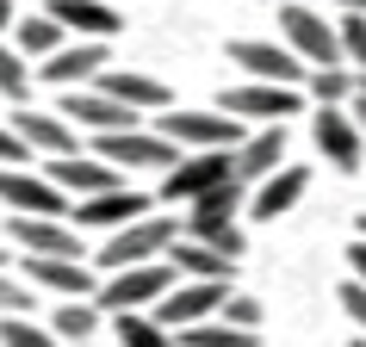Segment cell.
I'll return each instance as SVG.
<instances>
[{"mask_svg": "<svg viewBox=\"0 0 366 347\" xmlns=\"http://www.w3.org/2000/svg\"><path fill=\"white\" fill-rule=\"evenodd\" d=\"M180 242V223L174 217H137L124 230L106 236V248H99V267L106 273H124V267H149V261H168V248Z\"/></svg>", "mask_w": 366, "mask_h": 347, "instance_id": "1", "label": "cell"}, {"mask_svg": "<svg viewBox=\"0 0 366 347\" xmlns=\"http://www.w3.org/2000/svg\"><path fill=\"white\" fill-rule=\"evenodd\" d=\"M174 286H180V279H174L168 261H149V267L106 273V279H99V291H94V304H99V310H112V316H124V310H155Z\"/></svg>", "mask_w": 366, "mask_h": 347, "instance_id": "2", "label": "cell"}, {"mask_svg": "<svg viewBox=\"0 0 366 347\" xmlns=\"http://www.w3.org/2000/svg\"><path fill=\"white\" fill-rule=\"evenodd\" d=\"M236 211H242V186H217V193H205L193 205V217H187V242H199V248H217V254H242V230H236Z\"/></svg>", "mask_w": 366, "mask_h": 347, "instance_id": "3", "label": "cell"}, {"mask_svg": "<svg viewBox=\"0 0 366 347\" xmlns=\"http://www.w3.org/2000/svg\"><path fill=\"white\" fill-rule=\"evenodd\" d=\"M230 149H193L180 155L168 174H162V198L168 205H199L205 193H217V186H230Z\"/></svg>", "mask_w": 366, "mask_h": 347, "instance_id": "4", "label": "cell"}, {"mask_svg": "<svg viewBox=\"0 0 366 347\" xmlns=\"http://www.w3.org/2000/svg\"><path fill=\"white\" fill-rule=\"evenodd\" d=\"M155 136L174 143L180 155H193V149H236L249 131L224 112H168V118H155Z\"/></svg>", "mask_w": 366, "mask_h": 347, "instance_id": "5", "label": "cell"}, {"mask_svg": "<svg viewBox=\"0 0 366 347\" xmlns=\"http://www.w3.org/2000/svg\"><path fill=\"white\" fill-rule=\"evenodd\" d=\"M280 31H286V50L305 69H342V44H335V25L317 19L310 6H280Z\"/></svg>", "mask_w": 366, "mask_h": 347, "instance_id": "6", "label": "cell"}, {"mask_svg": "<svg viewBox=\"0 0 366 347\" xmlns=\"http://www.w3.org/2000/svg\"><path fill=\"white\" fill-rule=\"evenodd\" d=\"M310 143H317V155H323V161H329L335 174H360L366 136L354 131L347 106H317V118H310Z\"/></svg>", "mask_w": 366, "mask_h": 347, "instance_id": "7", "label": "cell"}, {"mask_svg": "<svg viewBox=\"0 0 366 347\" xmlns=\"http://www.w3.org/2000/svg\"><path fill=\"white\" fill-rule=\"evenodd\" d=\"M6 236L31 261H81V230L69 217H6Z\"/></svg>", "mask_w": 366, "mask_h": 347, "instance_id": "8", "label": "cell"}, {"mask_svg": "<svg viewBox=\"0 0 366 347\" xmlns=\"http://www.w3.org/2000/svg\"><path fill=\"white\" fill-rule=\"evenodd\" d=\"M305 112V94L298 87H267V81H249V87H224V118H261V124H286V118Z\"/></svg>", "mask_w": 366, "mask_h": 347, "instance_id": "9", "label": "cell"}, {"mask_svg": "<svg viewBox=\"0 0 366 347\" xmlns=\"http://www.w3.org/2000/svg\"><path fill=\"white\" fill-rule=\"evenodd\" d=\"M56 118H69V124H81V131H94V136L137 131V112H131V106H118L112 94H99V87H69L62 106H56Z\"/></svg>", "mask_w": 366, "mask_h": 347, "instance_id": "10", "label": "cell"}, {"mask_svg": "<svg viewBox=\"0 0 366 347\" xmlns=\"http://www.w3.org/2000/svg\"><path fill=\"white\" fill-rule=\"evenodd\" d=\"M230 62H236V69H249L254 81H267V87H305V75H310L286 44H267V38H236L230 44Z\"/></svg>", "mask_w": 366, "mask_h": 347, "instance_id": "11", "label": "cell"}, {"mask_svg": "<svg viewBox=\"0 0 366 347\" xmlns=\"http://www.w3.org/2000/svg\"><path fill=\"white\" fill-rule=\"evenodd\" d=\"M149 211H155L149 193L112 186V193H99V198H81L75 211H69V223H75V230H124V223H137V217H149Z\"/></svg>", "mask_w": 366, "mask_h": 347, "instance_id": "12", "label": "cell"}, {"mask_svg": "<svg viewBox=\"0 0 366 347\" xmlns=\"http://www.w3.org/2000/svg\"><path fill=\"white\" fill-rule=\"evenodd\" d=\"M44 180H50V186H56L62 198L75 193V205H81V198L112 193V186H124V174H118V168H106L99 155H56V161L44 168Z\"/></svg>", "mask_w": 366, "mask_h": 347, "instance_id": "13", "label": "cell"}, {"mask_svg": "<svg viewBox=\"0 0 366 347\" xmlns=\"http://www.w3.org/2000/svg\"><path fill=\"white\" fill-rule=\"evenodd\" d=\"M286 168V124H261L254 136H242L230 149V174H236V186H261L267 174Z\"/></svg>", "mask_w": 366, "mask_h": 347, "instance_id": "14", "label": "cell"}, {"mask_svg": "<svg viewBox=\"0 0 366 347\" xmlns=\"http://www.w3.org/2000/svg\"><path fill=\"white\" fill-rule=\"evenodd\" d=\"M0 205L13 217H69V198L44 174H25V168H0Z\"/></svg>", "mask_w": 366, "mask_h": 347, "instance_id": "15", "label": "cell"}, {"mask_svg": "<svg viewBox=\"0 0 366 347\" xmlns=\"http://www.w3.org/2000/svg\"><path fill=\"white\" fill-rule=\"evenodd\" d=\"M230 298V286H205V279H180V286L162 298V304L149 310L162 328H193V323H212L217 304Z\"/></svg>", "mask_w": 366, "mask_h": 347, "instance_id": "16", "label": "cell"}, {"mask_svg": "<svg viewBox=\"0 0 366 347\" xmlns=\"http://www.w3.org/2000/svg\"><path fill=\"white\" fill-rule=\"evenodd\" d=\"M99 161H106V168H162L168 174L174 161H180V149H174V143H162V136L155 131H118V136H99Z\"/></svg>", "mask_w": 366, "mask_h": 347, "instance_id": "17", "label": "cell"}, {"mask_svg": "<svg viewBox=\"0 0 366 347\" xmlns=\"http://www.w3.org/2000/svg\"><path fill=\"white\" fill-rule=\"evenodd\" d=\"M44 19H56L62 31H75L81 44H106V38L124 31V19H118L106 0H50V6H44Z\"/></svg>", "mask_w": 366, "mask_h": 347, "instance_id": "18", "label": "cell"}, {"mask_svg": "<svg viewBox=\"0 0 366 347\" xmlns=\"http://www.w3.org/2000/svg\"><path fill=\"white\" fill-rule=\"evenodd\" d=\"M99 69H106V44H62L56 56H44V69H31V75L69 94V87H87V81H99Z\"/></svg>", "mask_w": 366, "mask_h": 347, "instance_id": "19", "label": "cell"}, {"mask_svg": "<svg viewBox=\"0 0 366 347\" xmlns=\"http://www.w3.org/2000/svg\"><path fill=\"white\" fill-rule=\"evenodd\" d=\"M94 87H99V94H112L118 106H131V112H162V106H168V81L143 75V69H99Z\"/></svg>", "mask_w": 366, "mask_h": 347, "instance_id": "20", "label": "cell"}, {"mask_svg": "<svg viewBox=\"0 0 366 347\" xmlns=\"http://www.w3.org/2000/svg\"><path fill=\"white\" fill-rule=\"evenodd\" d=\"M13 136H19L25 149H38V155H81L75 149V124L69 118H56V112H13Z\"/></svg>", "mask_w": 366, "mask_h": 347, "instance_id": "21", "label": "cell"}, {"mask_svg": "<svg viewBox=\"0 0 366 347\" xmlns=\"http://www.w3.org/2000/svg\"><path fill=\"white\" fill-rule=\"evenodd\" d=\"M310 193V168H280V174H267L261 186H254V198H249V217H286L298 198Z\"/></svg>", "mask_w": 366, "mask_h": 347, "instance_id": "22", "label": "cell"}, {"mask_svg": "<svg viewBox=\"0 0 366 347\" xmlns=\"http://www.w3.org/2000/svg\"><path fill=\"white\" fill-rule=\"evenodd\" d=\"M168 267H174V279H205V286H230V273H236V261L230 254H217V248H199V242H174L168 248Z\"/></svg>", "mask_w": 366, "mask_h": 347, "instance_id": "23", "label": "cell"}, {"mask_svg": "<svg viewBox=\"0 0 366 347\" xmlns=\"http://www.w3.org/2000/svg\"><path fill=\"white\" fill-rule=\"evenodd\" d=\"M25 279L44 286V291H62V298H94L99 291L94 267H81V261H31L25 254Z\"/></svg>", "mask_w": 366, "mask_h": 347, "instance_id": "24", "label": "cell"}, {"mask_svg": "<svg viewBox=\"0 0 366 347\" xmlns=\"http://www.w3.org/2000/svg\"><path fill=\"white\" fill-rule=\"evenodd\" d=\"M94 328H99V304H94V298H69V304L50 316V335H56V341H69V347L94 341Z\"/></svg>", "mask_w": 366, "mask_h": 347, "instance_id": "25", "label": "cell"}, {"mask_svg": "<svg viewBox=\"0 0 366 347\" xmlns=\"http://www.w3.org/2000/svg\"><path fill=\"white\" fill-rule=\"evenodd\" d=\"M112 328L118 347H174V328H162L149 310H124V316H112Z\"/></svg>", "mask_w": 366, "mask_h": 347, "instance_id": "26", "label": "cell"}, {"mask_svg": "<svg viewBox=\"0 0 366 347\" xmlns=\"http://www.w3.org/2000/svg\"><path fill=\"white\" fill-rule=\"evenodd\" d=\"M174 347H254V335L249 328H230V323H193V328H180L174 335Z\"/></svg>", "mask_w": 366, "mask_h": 347, "instance_id": "27", "label": "cell"}, {"mask_svg": "<svg viewBox=\"0 0 366 347\" xmlns=\"http://www.w3.org/2000/svg\"><path fill=\"white\" fill-rule=\"evenodd\" d=\"M13 25H19V56L25 62H31V56H56V50H62V25L56 19H44V13H38V19H13Z\"/></svg>", "mask_w": 366, "mask_h": 347, "instance_id": "28", "label": "cell"}, {"mask_svg": "<svg viewBox=\"0 0 366 347\" xmlns=\"http://www.w3.org/2000/svg\"><path fill=\"white\" fill-rule=\"evenodd\" d=\"M305 87L317 94V106H347V99H354V75H347V69H310Z\"/></svg>", "mask_w": 366, "mask_h": 347, "instance_id": "29", "label": "cell"}, {"mask_svg": "<svg viewBox=\"0 0 366 347\" xmlns=\"http://www.w3.org/2000/svg\"><path fill=\"white\" fill-rule=\"evenodd\" d=\"M335 44H342V62H354V69L366 75V13H342Z\"/></svg>", "mask_w": 366, "mask_h": 347, "instance_id": "30", "label": "cell"}, {"mask_svg": "<svg viewBox=\"0 0 366 347\" xmlns=\"http://www.w3.org/2000/svg\"><path fill=\"white\" fill-rule=\"evenodd\" d=\"M0 347H62L50 328L25 323V316H0Z\"/></svg>", "mask_w": 366, "mask_h": 347, "instance_id": "31", "label": "cell"}, {"mask_svg": "<svg viewBox=\"0 0 366 347\" xmlns=\"http://www.w3.org/2000/svg\"><path fill=\"white\" fill-rule=\"evenodd\" d=\"M0 94H6V99L31 94V62H25L19 50H6V44H0Z\"/></svg>", "mask_w": 366, "mask_h": 347, "instance_id": "32", "label": "cell"}, {"mask_svg": "<svg viewBox=\"0 0 366 347\" xmlns=\"http://www.w3.org/2000/svg\"><path fill=\"white\" fill-rule=\"evenodd\" d=\"M217 323H230V328H249V335H261V304H254V298H242V291H230V298L217 304Z\"/></svg>", "mask_w": 366, "mask_h": 347, "instance_id": "33", "label": "cell"}, {"mask_svg": "<svg viewBox=\"0 0 366 347\" xmlns=\"http://www.w3.org/2000/svg\"><path fill=\"white\" fill-rule=\"evenodd\" d=\"M25 304H31V286L13 279V273H0V316H19Z\"/></svg>", "mask_w": 366, "mask_h": 347, "instance_id": "34", "label": "cell"}, {"mask_svg": "<svg viewBox=\"0 0 366 347\" xmlns=\"http://www.w3.org/2000/svg\"><path fill=\"white\" fill-rule=\"evenodd\" d=\"M342 310H347V323L366 335V286H360V279H347V286H342Z\"/></svg>", "mask_w": 366, "mask_h": 347, "instance_id": "35", "label": "cell"}, {"mask_svg": "<svg viewBox=\"0 0 366 347\" xmlns=\"http://www.w3.org/2000/svg\"><path fill=\"white\" fill-rule=\"evenodd\" d=\"M25 155H31V149L13 136V124H0V168H25Z\"/></svg>", "mask_w": 366, "mask_h": 347, "instance_id": "36", "label": "cell"}, {"mask_svg": "<svg viewBox=\"0 0 366 347\" xmlns=\"http://www.w3.org/2000/svg\"><path fill=\"white\" fill-rule=\"evenodd\" d=\"M347 267H354V279L366 286V242H360V236H354V248H347Z\"/></svg>", "mask_w": 366, "mask_h": 347, "instance_id": "37", "label": "cell"}, {"mask_svg": "<svg viewBox=\"0 0 366 347\" xmlns=\"http://www.w3.org/2000/svg\"><path fill=\"white\" fill-rule=\"evenodd\" d=\"M347 118H354V131L366 136V94H354V99H347Z\"/></svg>", "mask_w": 366, "mask_h": 347, "instance_id": "38", "label": "cell"}, {"mask_svg": "<svg viewBox=\"0 0 366 347\" xmlns=\"http://www.w3.org/2000/svg\"><path fill=\"white\" fill-rule=\"evenodd\" d=\"M329 6H342V13H366V0H329Z\"/></svg>", "mask_w": 366, "mask_h": 347, "instance_id": "39", "label": "cell"}, {"mask_svg": "<svg viewBox=\"0 0 366 347\" xmlns=\"http://www.w3.org/2000/svg\"><path fill=\"white\" fill-rule=\"evenodd\" d=\"M6 25H13V0H0V31H6Z\"/></svg>", "mask_w": 366, "mask_h": 347, "instance_id": "40", "label": "cell"}, {"mask_svg": "<svg viewBox=\"0 0 366 347\" xmlns=\"http://www.w3.org/2000/svg\"><path fill=\"white\" fill-rule=\"evenodd\" d=\"M354 94H366V75H354Z\"/></svg>", "mask_w": 366, "mask_h": 347, "instance_id": "41", "label": "cell"}, {"mask_svg": "<svg viewBox=\"0 0 366 347\" xmlns=\"http://www.w3.org/2000/svg\"><path fill=\"white\" fill-rule=\"evenodd\" d=\"M360 242H366V217H360Z\"/></svg>", "mask_w": 366, "mask_h": 347, "instance_id": "42", "label": "cell"}, {"mask_svg": "<svg viewBox=\"0 0 366 347\" xmlns=\"http://www.w3.org/2000/svg\"><path fill=\"white\" fill-rule=\"evenodd\" d=\"M347 347H366V335H360V341H347Z\"/></svg>", "mask_w": 366, "mask_h": 347, "instance_id": "43", "label": "cell"}, {"mask_svg": "<svg viewBox=\"0 0 366 347\" xmlns=\"http://www.w3.org/2000/svg\"><path fill=\"white\" fill-rule=\"evenodd\" d=\"M0 267H6V248H0Z\"/></svg>", "mask_w": 366, "mask_h": 347, "instance_id": "44", "label": "cell"}, {"mask_svg": "<svg viewBox=\"0 0 366 347\" xmlns=\"http://www.w3.org/2000/svg\"><path fill=\"white\" fill-rule=\"evenodd\" d=\"M81 347H99V341H81Z\"/></svg>", "mask_w": 366, "mask_h": 347, "instance_id": "45", "label": "cell"}]
</instances>
